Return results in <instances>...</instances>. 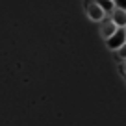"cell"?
<instances>
[{"instance_id": "obj_1", "label": "cell", "mask_w": 126, "mask_h": 126, "mask_svg": "<svg viewBox=\"0 0 126 126\" xmlns=\"http://www.w3.org/2000/svg\"><path fill=\"white\" fill-rule=\"evenodd\" d=\"M85 11H87V17L94 22H102L106 19V11L96 0H85Z\"/></svg>"}, {"instance_id": "obj_2", "label": "cell", "mask_w": 126, "mask_h": 126, "mask_svg": "<svg viewBox=\"0 0 126 126\" xmlns=\"http://www.w3.org/2000/svg\"><path fill=\"white\" fill-rule=\"evenodd\" d=\"M106 43H108V48H111V50H119V48L126 43V28H119L117 33H113L110 39H106Z\"/></svg>"}, {"instance_id": "obj_3", "label": "cell", "mask_w": 126, "mask_h": 126, "mask_svg": "<svg viewBox=\"0 0 126 126\" xmlns=\"http://www.w3.org/2000/svg\"><path fill=\"white\" fill-rule=\"evenodd\" d=\"M117 30H119V26L113 22V19H104L102 20V26H100V35L104 37V39H110L113 33H117Z\"/></svg>"}, {"instance_id": "obj_4", "label": "cell", "mask_w": 126, "mask_h": 126, "mask_svg": "<svg viewBox=\"0 0 126 126\" xmlns=\"http://www.w3.org/2000/svg\"><path fill=\"white\" fill-rule=\"evenodd\" d=\"M111 19H113V22L117 24L119 28H126V9L115 6V9L111 11Z\"/></svg>"}, {"instance_id": "obj_5", "label": "cell", "mask_w": 126, "mask_h": 126, "mask_svg": "<svg viewBox=\"0 0 126 126\" xmlns=\"http://www.w3.org/2000/svg\"><path fill=\"white\" fill-rule=\"evenodd\" d=\"M96 2L102 6V9H104L106 13H111V11L115 9V0H96Z\"/></svg>"}, {"instance_id": "obj_6", "label": "cell", "mask_w": 126, "mask_h": 126, "mask_svg": "<svg viewBox=\"0 0 126 126\" xmlns=\"http://www.w3.org/2000/svg\"><path fill=\"white\" fill-rule=\"evenodd\" d=\"M117 54H119V58H121L122 61H126V43H124V45H122V47L117 50Z\"/></svg>"}, {"instance_id": "obj_7", "label": "cell", "mask_w": 126, "mask_h": 126, "mask_svg": "<svg viewBox=\"0 0 126 126\" xmlns=\"http://www.w3.org/2000/svg\"><path fill=\"white\" fill-rule=\"evenodd\" d=\"M115 6H117V8L126 9V0H115Z\"/></svg>"}, {"instance_id": "obj_8", "label": "cell", "mask_w": 126, "mask_h": 126, "mask_svg": "<svg viewBox=\"0 0 126 126\" xmlns=\"http://www.w3.org/2000/svg\"><path fill=\"white\" fill-rule=\"evenodd\" d=\"M122 71H124V74H126V61H124V65H122Z\"/></svg>"}]
</instances>
